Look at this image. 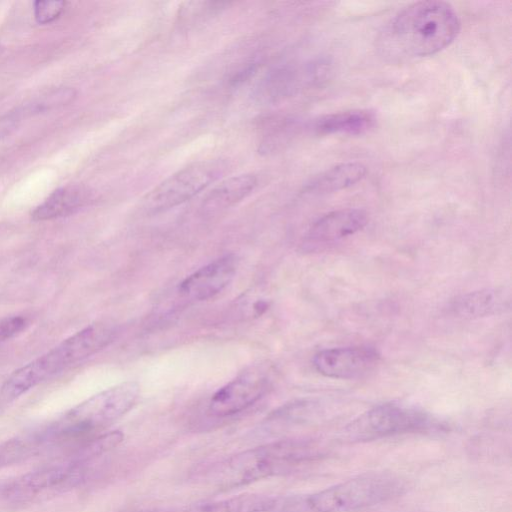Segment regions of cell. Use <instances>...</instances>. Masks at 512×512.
<instances>
[{"instance_id": "4fadbf2b", "label": "cell", "mask_w": 512, "mask_h": 512, "mask_svg": "<svg viewBox=\"0 0 512 512\" xmlns=\"http://www.w3.org/2000/svg\"><path fill=\"white\" fill-rule=\"evenodd\" d=\"M510 306V293L504 288H486L455 297L449 311L460 318H479L501 313Z\"/></svg>"}, {"instance_id": "ba28073f", "label": "cell", "mask_w": 512, "mask_h": 512, "mask_svg": "<svg viewBox=\"0 0 512 512\" xmlns=\"http://www.w3.org/2000/svg\"><path fill=\"white\" fill-rule=\"evenodd\" d=\"M88 464L64 457L18 478L5 488V496L29 502L73 488L84 480Z\"/></svg>"}, {"instance_id": "d6986e66", "label": "cell", "mask_w": 512, "mask_h": 512, "mask_svg": "<svg viewBox=\"0 0 512 512\" xmlns=\"http://www.w3.org/2000/svg\"><path fill=\"white\" fill-rule=\"evenodd\" d=\"M300 82V72L294 68L276 69L260 81L255 95L263 102L276 101L293 93L298 89Z\"/></svg>"}, {"instance_id": "277c9868", "label": "cell", "mask_w": 512, "mask_h": 512, "mask_svg": "<svg viewBox=\"0 0 512 512\" xmlns=\"http://www.w3.org/2000/svg\"><path fill=\"white\" fill-rule=\"evenodd\" d=\"M403 488L392 474H363L313 494L292 496V512H352L397 497Z\"/></svg>"}, {"instance_id": "ac0fdd59", "label": "cell", "mask_w": 512, "mask_h": 512, "mask_svg": "<svg viewBox=\"0 0 512 512\" xmlns=\"http://www.w3.org/2000/svg\"><path fill=\"white\" fill-rule=\"evenodd\" d=\"M276 497L242 494L226 499L194 504L173 512H273Z\"/></svg>"}, {"instance_id": "cb8c5ba5", "label": "cell", "mask_w": 512, "mask_h": 512, "mask_svg": "<svg viewBox=\"0 0 512 512\" xmlns=\"http://www.w3.org/2000/svg\"><path fill=\"white\" fill-rule=\"evenodd\" d=\"M26 325V320L20 316L5 318L0 321V343L18 334Z\"/></svg>"}, {"instance_id": "2e32d148", "label": "cell", "mask_w": 512, "mask_h": 512, "mask_svg": "<svg viewBox=\"0 0 512 512\" xmlns=\"http://www.w3.org/2000/svg\"><path fill=\"white\" fill-rule=\"evenodd\" d=\"M377 122L376 115L368 109H352L323 115L312 125L319 135H363L372 130Z\"/></svg>"}, {"instance_id": "30bf717a", "label": "cell", "mask_w": 512, "mask_h": 512, "mask_svg": "<svg viewBox=\"0 0 512 512\" xmlns=\"http://www.w3.org/2000/svg\"><path fill=\"white\" fill-rule=\"evenodd\" d=\"M380 361L378 351L369 346H347L317 352L312 360L315 370L328 378L359 379L375 369Z\"/></svg>"}, {"instance_id": "9c48e42d", "label": "cell", "mask_w": 512, "mask_h": 512, "mask_svg": "<svg viewBox=\"0 0 512 512\" xmlns=\"http://www.w3.org/2000/svg\"><path fill=\"white\" fill-rule=\"evenodd\" d=\"M270 387V375L264 366H252L214 393L208 411L215 417L237 414L261 399Z\"/></svg>"}, {"instance_id": "7c38bea8", "label": "cell", "mask_w": 512, "mask_h": 512, "mask_svg": "<svg viewBox=\"0 0 512 512\" xmlns=\"http://www.w3.org/2000/svg\"><path fill=\"white\" fill-rule=\"evenodd\" d=\"M238 259L227 254L197 269L178 287L179 293L189 300L204 301L222 292L234 279Z\"/></svg>"}, {"instance_id": "7402d4cb", "label": "cell", "mask_w": 512, "mask_h": 512, "mask_svg": "<svg viewBox=\"0 0 512 512\" xmlns=\"http://www.w3.org/2000/svg\"><path fill=\"white\" fill-rule=\"evenodd\" d=\"M66 6L65 1H35L33 4L34 19L38 24L45 25L57 20Z\"/></svg>"}, {"instance_id": "3957f363", "label": "cell", "mask_w": 512, "mask_h": 512, "mask_svg": "<svg viewBox=\"0 0 512 512\" xmlns=\"http://www.w3.org/2000/svg\"><path fill=\"white\" fill-rule=\"evenodd\" d=\"M319 447L307 440H279L243 451L220 464L215 481L220 487H234L289 472L317 460Z\"/></svg>"}, {"instance_id": "8992f818", "label": "cell", "mask_w": 512, "mask_h": 512, "mask_svg": "<svg viewBox=\"0 0 512 512\" xmlns=\"http://www.w3.org/2000/svg\"><path fill=\"white\" fill-rule=\"evenodd\" d=\"M437 427L436 420L423 410L398 403H384L350 422L344 429V437L352 442H362Z\"/></svg>"}, {"instance_id": "d4e9b609", "label": "cell", "mask_w": 512, "mask_h": 512, "mask_svg": "<svg viewBox=\"0 0 512 512\" xmlns=\"http://www.w3.org/2000/svg\"><path fill=\"white\" fill-rule=\"evenodd\" d=\"M148 512V511H147Z\"/></svg>"}, {"instance_id": "7a4b0ae2", "label": "cell", "mask_w": 512, "mask_h": 512, "mask_svg": "<svg viewBox=\"0 0 512 512\" xmlns=\"http://www.w3.org/2000/svg\"><path fill=\"white\" fill-rule=\"evenodd\" d=\"M137 382L127 381L110 387L78 404L45 428L32 432L40 454L58 448H72L107 427L136 403Z\"/></svg>"}, {"instance_id": "e0dca14e", "label": "cell", "mask_w": 512, "mask_h": 512, "mask_svg": "<svg viewBox=\"0 0 512 512\" xmlns=\"http://www.w3.org/2000/svg\"><path fill=\"white\" fill-rule=\"evenodd\" d=\"M366 173V166L360 162L340 163L314 177L305 190L313 194L337 192L360 182Z\"/></svg>"}, {"instance_id": "52a82bcc", "label": "cell", "mask_w": 512, "mask_h": 512, "mask_svg": "<svg viewBox=\"0 0 512 512\" xmlns=\"http://www.w3.org/2000/svg\"><path fill=\"white\" fill-rule=\"evenodd\" d=\"M227 168V163L221 159L190 164L151 189L143 197L141 209L147 214H155L183 204L219 179Z\"/></svg>"}, {"instance_id": "603a6c76", "label": "cell", "mask_w": 512, "mask_h": 512, "mask_svg": "<svg viewBox=\"0 0 512 512\" xmlns=\"http://www.w3.org/2000/svg\"><path fill=\"white\" fill-rule=\"evenodd\" d=\"M25 118L20 107L0 115V140L10 136Z\"/></svg>"}, {"instance_id": "5bb4252c", "label": "cell", "mask_w": 512, "mask_h": 512, "mask_svg": "<svg viewBox=\"0 0 512 512\" xmlns=\"http://www.w3.org/2000/svg\"><path fill=\"white\" fill-rule=\"evenodd\" d=\"M257 183V177L253 174H240L222 180L203 199L200 207L202 215L213 217L236 205L254 191Z\"/></svg>"}, {"instance_id": "9a60e30c", "label": "cell", "mask_w": 512, "mask_h": 512, "mask_svg": "<svg viewBox=\"0 0 512 512\" xmlns=\"http://www.w3.org/2000/svg\"><path fill=\"white\" fill-rule=\"evenodd\" d=\"M92 200V192L83 185L69 184L53 191L31 213L34 221L70 215Z\"/></svg>"}, {"instance_id": "6da1fadb", "label": "cell", "mask_w": 512, "mask_h": 512, "mask_svg": "<svg viewBox=\"0 0 512 512\" xmlns=\"http://www.w3.org/2000/svg\"><path fill=\"white\" fill-rule=\"evenodd\" d=\"M461 29L460 18L447 2L418 1L400 10L379 37L382 53L393 60L422 58L448 47Z\"/></svg>"}, {"instance_id": "5b68a950", "label": "cell", "mask_w": 512, "mask_h": 512, "mask_svg": "<svg viewBox=\"0 0 512 512\" xmlns=\"http://www.w3.org/2000/svg\"><path fill=\"white\" fill-rule=\"evenodd\" d=\"M92 336L80 330L59 345L14 371L0 390V403L7 404L49 377L95 354Z\"/></svg>"}, {"instance_id": "8fae6325", "label": "cell", "mask_w": 512, "mask_h": 512, "mask_svg": "<svg viewBox=\"0 0 512 512\" xmlns=\"http://www.w3.org/2000/svg\"><path fill=\"white\" fill-rule=\"evenodd\" d=\"M368 223L367 213L358 208L339 209L316 220L307 231L302 249L307 252L319 251L349 237Z\"/></svg>"}, {"instance_id": "ffe728a7", "label": "cell", "mask_w": 512, "mask_h": 512, "mask_svg": "<svg viewBox=\"0 0 512 512\" xmlns=\"http://www.w3.org/2000/svg\"><path fill=\"white\" fill-rule=\"evenodd\" d=\"M76 96L74 89L61 87L49 90L48 92L37 96L27 104L21 106L26 117L37 115L49 111L55 107L65 105Z\"/></svg>"}, {"instance_id": "44dd1931", "label": "cell", "mask_w": 512, "mask_h": 512, "mask_svg": "<svg viewBox=\"0 0 512 512\" xmlns=\"http://www.w3.org/2000/svg\"><path fill=\"white\" fill-rule=\"evenodd\" d=\"M316 410L317 405L312 401H297L275 411L269 420L281 426L295 425L313 417Z\"/></svg>"}]
</instances>
